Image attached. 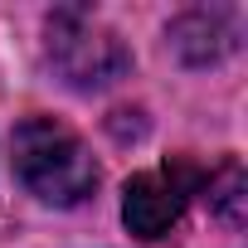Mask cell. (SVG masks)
Returning <instances> with one entry per match:
<instances>
[{
  "instance_id": "4",
  "label": "cell",
  "mask_w": 248,
  "mask_h": 248,
  "mask_svg": "<svg viewBox=\"0 0 248 248\" xmlns=\"http://www.w3.org/2000/svg\"><path fill=\"white\" fill-rule=\"evenodd\" d=\"M170 44L185 63H219L238 44V15L233 10H190L170 25Z\"/></svg>"
},
{
  "instance_id": "5",
  "label": "cell",
  "mask_w": 248,
  "mask_h": 248,
  "mask_svg": "<svg viewBox=\"0 0 248 248\" xmlns=\"http://www.w3.org/2000/svg\"><path fill=\"white\" fill-rule=\"evenodd\" d=\"M200 190H204V200H209V209H214L219 219H229V224L243 219L248 180H243V166H238V161H224L219 170H209V175L200 180Z\"/></svg>"
},
{
  "instance_id": "2",
  "label": "cell",
  "mask_w": 248,
  "mask_h": 248,
  "mask_svg": "<svg viewBox=\"0 0 248 248\" xmlns=\"http://www.w3.org/2000/svg\"><path fill=\"white\" fill-rule=\"evenodd\" d=\"M44 54H49V68L78 93H97V88L117 83L132 63L127 44L107 25H97L88 10H54Z\"/></svg>"
},
{
  "instance_id": "1",
  "label": "cell",
  "mask_w": 248,
  "mask_h": 248,
  "mask_svg": "<svg viewBox=\"0 0 248 248\" xmlns=\"http://www.w3.org/2000/svg\"><path fill=\"white\" fill-rule=\"evenodd\" d=\"M10 161H15V175L25 180L30 195H39L44 204H83L93 190H97V166L83 146V137L73 127L54 117H25L15 127V141H10Z\"/></svg>"
},
{
  "instance_id": "3",
  "label": "cell",
  "mask_w": 248,
  "mask_h": 248,
  "mask_svg": "<svg viewBox=\"0 0 248 248\" xmlns=\"http://www.w3.org/2000/svg\"><path fill=\"white\" fill-rule=\"evenodd\" d=\"M200 170L190 161H166L156 170H141L127 180V195H122V219L137 238H161L175 229L185 200L200 190Z\"/></svg>"
}]
</instances>
